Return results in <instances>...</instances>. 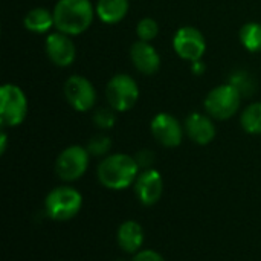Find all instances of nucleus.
Here are the masks:
<instances>
[{
  "label": "nucleus",
  "instance_id": "1",
  "mask_svg": "<svg viewBox=\"0 0 261 261\" xmlns=\"http://www.w3.org/2000/svg\"><path fill=\"white\" fill-rule=\"evenodd\" d=\"M52 14L60 32L78 35L92 24L95 11L90 0H58Z\"/></svg>",
  "mask_w": 261,
  "mask_h": 261
},
{
  "label": "nucleus",
  "instance_id": "2",
  "mask_svg": "<svg viewBox=\"0 0 261 261\" xmlns=\"http://www.w3.org/2000/svg\"><path fill=\"white\" fill-rule=\"evenodd\" d=\"M139 165L128 154H112L98 165V180L109 190H124L136 182Z\"/></svg>",
  "mask_w": 261,
  "mask_h": 261
},
{
  "label": "nucleus",
  "instance_id": "3",
  "mask_svg": "<svg viewBox=\"0 0 261 261\" xmlns=\"http://www.w3.org/2000/svg\"><path fill=\"white\" fill-rule=\"evenodd\" d=\"M83 206V196L70 187H58L52 190L44 200L46 214L57 220L66 222L73 219Z\"/></svg>",
  "mask_w": 261,
  "mask_h": 261
},
{
  "label": "nucleus",
  "instance_id": "4",
  "mask_svg": "<svg viewBox=\"0 0 261 261\" xmlns=\"http://www.w3.org/2000/svg\"><path fill=\"white\" fill-rule=\"evenodd\" d=\"M242 104V93L232 84H222L214 87L205 98L206 112L220 121L229 119L237 113Z\"/></svg>",
  "mask_w": 261,
  "mask_h": 261
},
{
  "label": "nucleus",
  "instance_id": "5",
  "mask_svg": "<svg viewBox=\"0 0 261 261\" xmlns=\"http://www.w3.org/2000/svg\"><path fill=\"white\" fill-rule=\"evenodd\" d=\"M28 113L24 92L15 84H3L0 89V122L3 127L20 125Z\"/></svg>",
  "mask_w": 261,
  "mask_h": 261
},
{
  "label": "nucleus",
  "instance_id": "6",
  "mask_svg": "<svg viewBox=\"0 0 261 261\" xmlns=\"http://www.w3.org/2000/svg\"><path fill=\"white\" fill-rule=\"evenodd\" d=\"M106 95L113 110L127 112L136 104L139 98V89H138L136 81L130 75L118 73L109 81Z\"/></svg>",
  "mask_w": 261,
  "mask_h": 261
},
{
  "label": "nucleus",
  "instance_id": "7",
  "mask_svg": "<svg viewBox=\"0 0 261 261\" xmlns=\"http://www.w3.org/2000/svg\"><path fill=\"white\" fill-rule=\"evenodd\" d=\"M89 167V151L81 145H70L60 153L55 162V173L61 180H78Z\"/></svg>",
  "mask_w": 261,
  "mask_h": 261
},
{
  "label": "nucleus",
  "instance_id": "8",
  "mask_svg": "<svg viewBox=\"0 0 261 261\" xmlns=\"http://www.w3.org/2000/svg\"><path fill=\"white\" fill-rule=\"evenodd\" d=\"M173 47L182 60L194 63L203 57L206 41L200 31L191 26H184L176 32L173 38Z\"/></svg>",
  "mask_w": 261,
  "mask_h": 261
},
{
  "label": "nucleus",
  "instance_id": "9",
  "mask_svg": "<svg viewBox=\"0 0 261 261\" xmlns=\"http://www.w3.org/2000/svg\"><path fill=\"white\" fill-rule=\"evenodd\" d=\"M64 95L67 102L78 112L90 110L96 101L95 87L89 80L80 75H72L64 84Z\"/></svg>",
  "mask_w": 261,
  "mask_h": 261
},
{
  "label": "nucleus",
  "instance_id": "10",
  "mask_svg": "<svg viewBox=\"0 0 261 261\" xmlns=\"http://www.w3.org/2000/svg\"><path fill=\"white\" fill-rule=\"evenodd\" d=\"M151 133L154 139L167 148H174L182 142V125L168 113H159L153 118Z\"/></svg>",
  "mask_w": 261,
  "mask_h": 261
},
{
  "label": "nucleus",
  "instance_id": "11",
  "mask_svg": "<svg viewBox=\"0 0 261 261\" xmlns=\"http://www.w3.org/2000/svg\"><path fill=\"white\" fill-rule=\"evenodd\" d=\"M162 191H164L162 176L159 171L153 168L144 170L135 182L136 197L144 206H151L158 203L162 196Z\"/></svg>",
  "mask_w": 261,
  "mask_h": 261
},
{
  "label": "nucleus",
  "instance_id": "12",
  "mask_svg": "<svg viewBox=\"0 0 261 261\" xmlns=\"http://www.w3.org/2000/svg\"><path fill=\"white\" fill-rule=\"evenodd\" d=\"M44 44H46V54L54 64H57L60 67H66L73 63L76 50H75V44L69 35H66L60 31L54 32L50 35H47Z\"/></svg>",
  "mask_w": 261,
  "mask_h": 261
},
{
  "label": "nucleus",
  "instance_id": "13",
  "mask_svg": "<svg viewBox=\"0 0 261 261\" xmlns=\"http://www.w3.org/2000/svg\"><path fill=\"white\" fill-rule=\"evenodd\" d=\"M130 57L133 66L144 75H154L161 67V57L148 41H136L132 44Z\"/></svg>",
  "mask_w": 261,
  "mask_h": 261
},
{
  "label": "nucleus",
  "instance_id": "14",
  "mask_svg": "<svg viewBox=\"0 0 261 261\" xmlns=\"http://www.w3.org/2000/svg\"><path fill=\"white\" fill-rule=\"evenodd\" d=\"M185 132L190 139L199 145H206L216 138V127L213 121L202 113H191L187 118Z\"/></svg>",
  "mask_w": 261,
  "mask_h": 261
},
{
  "label": "nucleus",
  "instance_id": "15",
  "mask_svg": "<svg viewBox=\"0 0 261 261\" xmlns=\"http://www.w3.org/2000/svg\"><path fill=\"white\" fill-rule=\"evenodd\" d=\"M118 245L127 254H138L144 243V229L135 220H127L118 228Z\"/></svg>",
  "mask_w": 261,
  "mask_h": 261
},
{
  "label": "nucleus",
  "instance_id": "16",
  "mask_svg": "<svg viewBox=\"0 0 261 261\" xmlns=\"http://www.w3.org/2000/svg\"><path fill=\"white\" fill-rule=\"evenodd\" d=\"M128 12V0H98L96 14L109 24L121 21Z\"/></svg>",
  "mask_w": 261,
  "mask_h": 261
},
{
  "label": "nucleus",
  "instance_id": "17",
  "mask_svg": "<svg viewBox=\"0 0 261 261\" xmlns=\"http://www.w3.org/2000/svg\"><path fill=\"white\" fill-rule=\"evenodd\" d=\"M23 23H24L26 29H29L31 32H37V34H44L52 26H55L54 14H50L46 8H34V9H31L26 14Z\"/></svg>",
  "mask_w": 261,
  "mask_h": 261
},
{
  "label": "nucleus",
  "instance_id": "18",
  "mask_svg": "<svg viewBox=\"0 0 261 261\" xmlns=\"http://www.w3.org/2000/svg\"><path fill=\"white\" fill-rule=\"evenodd\" d=\"M240 41L249 52H261V23H246L240 29Z\"/></svg>",
  "mask_w": 261,
  "mask_h": 261
},
{
  "label": "nucleus",
  "instance_id": "19",
  "mask_svg": "<svg viewBox=\"0 0 261 261\" xmlns=\"http://www.w3.org/2000/svg\"><path fill=\"white\" fill-rule=\"evenodd\" d=\"M242 127L251 135L261 133V102H254L248 106L242 113Z\"/></svg>",
  "mask_w": 261,
  "mask_h": 261
},
{
  "label": "nucleus",
  "instance_id": "20",
  "mask_svg": "<svg viewBox=\"0 0 261 261\" xmlns=\"http://www.w3.org/2000/svg\"><path fill=\"white\" fill-rule=\"evenodd\" d=\"M136 34L139 37V40L142 41H151L156 38V35L159 34V24L154 18H150V17H145L142 18L138 26H136Z\"/></svg>",
  "mask_w": 261,
  "mask_h": 261
},
{
  "label": "nucleus",
  "instance_id": "21",
  "mask_svg": "<svg viewBox=\"0 0 261 261\" xmlns=\"http://www.w3.org/2000/svg\"><path fill=\"white\" fill-rule=\"evenodd\" d=\"M110 147H112V139L107 135L99 133V135H95L89 141L86 148H87L89 154H92V156H104L110 150Z\"/></svg>",
  "mask_w": 261,
  "mask_h": 261
},
{
  "label": "nucleus",
  "instance_id": "22",
  "mask_svg": "<svg viewBox=\"0 0 261 261\" xmlns=\"http://www.w3.org/2000/svg\"><path fill=\"white\" fill-rule=\"evenodd\" d=\"M115 121H116V116H115V112L112 107L110 109L101 107L93 113V122L99 128H104V130L112 128L115 125Z\"/></svg>",
  "mask_w": 261,
  "mask_h": 261
},
{
  "label": "nucleus",
  "instance_id": "23",
  "mask_svg": "<svg viewBox=\"0 0 261 261\" xmlns=\"http://www.w3.org/2000/svg\"><path fill=\"white\" fill-rule=\"evenodd\" d=\"M135 159H136L139 168L148 170V167L154 162V154H153L150 150H142V151H139V153L135 156Z\"/></svg>",
  "mask_w": 261,
  "mask_h": 261
},
{
  "label": "nucleus",
  "instance_id": "24",
  "mask_svg": "<svg viewBox=\"0 0 261 261\" xmlns=\"http://www.w3.org/2000/svg\"><path fill=\"white\" fill-rule=\"evenodd\" d=\"M133 261H165L161 254H158L156 251L151 249H145V251H139L138 254H135V260Z\"/></svg>",
  "mask_w": 261,
  "mask_h": 261
},
{
  "label": "nucleus",
  "instance_id": "25",
  "mask_svg": "<svg viewBox=\"0 0 261 261\" xmlns=\"http://www.w3.org/2000/svg\"><path fill=\"white\" fill-rule=\"evenodd\" d=\"M203 69H205V64L199 60V61H194L193 63V72H196L197 75L203 73Z\"/></svg>",
  "mask_w": 261,
  "mask_h": 261
},
{
  "label": "nucleus",
  "instance_id": "26",
  "mask_svg": "<svg viewBox=\"0 0 261 261\" xmlns=\"http://www.w3.org/2000/svg\"><path fill=\"white\" fill-rule=\"evenodd\" d=\"M6 142H8L6 133H5V132H2V135H0V153H2V154H3V153H5V150H6Z\"/></svg>",
  "mask_w": 261,
  "mask_h": 261
}]
</instances>
